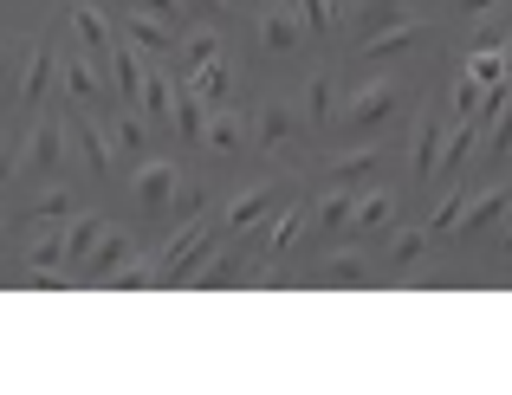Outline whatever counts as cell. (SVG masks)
I'll list each match as a JSON object with an SVG mask.
<instances>
[{
  "mask_svg": "<svg viewBox=\"0 0 512 395\" xmlns=\"http://www.w3.org/2000/svg\"><path fill=\"white\" fill-rule=\"evenodd\" d=\"M402 98H409V91H402V78H363V85L344 98V111H338V130L363 143V136H376V130L389 124V117L402 111Z\"/></svg>",
  "mask_w": 512,
  "mask_h": 395,
  "instance_id": "obj_1",
  "label": "cell"
},
{
  "mask_svg": "<svg viewBox=\"0 0 512 395\" xmlns=\"http://www.w3.org/2000/svg\"><path fill=\"white\" fill-rule=\"evenodd\" d=\"M214 240H221V221H188V227H175V240L150 260L156 266V285H182L188 272L214 253Z\"/></svg>",
  "mask_w": 512,
  "mask_h": 395,
  "instance_id": "obj_2",
  "label": "cell"
},
{
  "mask_svg": "<svg viewBox=\"0 0 512 395\" xmlns=\"http://www.w3.org/2000/svg\"><path fill=\"white\" fill-rule=\"evenodd\" d=\"M59 169H65V111H46L33 130H26V143H20V175L52 182Z\"/></svg>",
  "mask_w": 512,
  "mask_h": 395,
  "instance_id": "obj_3",
  "label": "cell"
},
{
  "mask_svg": "<svg viewBox=\"0 0 512 395\" xmlns=\"http://www.w3.org/2000/svg\"><path fill=\"white\" fill-rule=\"evenodd\" d=\"M253 39H260L266 59H286V52H299V39H305L299 7H292V0H266V7H260V26H253Z\"/></svg>",
  "mask_w": 512,
  "mask_h": 395,
  "instance_id": "obj_4",
  "label": "cell"
},
{
  "mask_svg": "<svg viewBox=\"0 0 512 395\" xmlns=\"http://www.w3.org/2000/svg\"><path fill=\"white\" fill-rule=\"evenodd\" d=\"M182 188V169L175 162H163V156H143L137 162V182H130V195H137V208L150 214V221H163L169 214V195Z\"/></svg>",
  "mask_w": 512,
  "mask_h": 395,
  "instance_id": "obj_5",
  "label": "cell"
},
{
  "mask_svg": "<svg viewBox=\"0 0 512 395\" xmlns=\"http://www.w3.org/2000/svg\"><path fill=\"white\" fill-rule=\"evenodd\" d=\"M253 143H260V156H286V149L299 143V111H292L286 98H266L260 111H253Z\"/></svg>",
  "mask_w": 512,
  "mask_h": 395,
  "instance_id": "obj_6",
  "label": "cell"
},
{
  "mask_svg": "<svg viewBox=\"0 0 512 395\" xmlns=\"http://www.w3.org/2000/svg\"><path fill=\"white\" fill-rule=\"evenodd\" d=\"M428 39V26L415 20H396V26H383V33H370V39H357V65H383V59H402V52H415Z\"/></svg>",
  "mask_w": 512,
  "mask_h": 395,
  "instance_id": "obj_7",
  "label": "cell"
},
{
  "mask_svg": "<svg viewBox=\"0 0 512 395\" xmlns=\"http://www.w3.org/2000/svg\"><path fill=\"white\" fill-rule=\"evenodd\" d=\"M117 33H124L130 46L143 52V59H175V39H182L169 20H156V13H137V7H130L124 20H117Z\"/></svg>",
  "mask_w": 512,
  "mask_h": 395,
  "instance_id": "obj_8",
  "label": "cell"
},
{
  "mask_svg": "<svg viewBox=\"0 0 512 395\" xmlns=\"http://www.w3.org/2000/svg\"><path fill=\"white\" fill-rule=\"evenodd\" d=\"M396 227V188H357V208H350V240H370Z\"/></svg>",
  "mask_w": 512,
  "mask_h": 395,
  "instance_id": "obj_9",
  "label": "cell"
},
{
  "mask_svg": "<svg viewBox=\"0 0 512 395\" xmlns=\"http://www.w3.org/2000/svg\"><path fill=\"white\" fill-rule=\"evenodd\" d=\"M441 136H448V124H441V111L428 104L422 117H415V136H409V175L415 182H435V162H441Z\"/></svg>",
  "mask_w": 512,
  "mask_h": 395,
  "instance_id": "obj_10",
  "label": "cell"
},
{
  "mask_svg": "<svg viewBox=\"0 0 512 395\" xmlns=\"http://www.w3.org/2000/svg\"><path fill=\"white\" fill-rule=\"evenodd\" d=\"M512 214V188H487V195H467V208H461V221H454V240H480V234H493Z\"/></svg>",
  "mask_w": 512,
  "mask_h": 395,
  "instance_id": "obj_11",
  "label": "cell"
},
{
  "mask_svg": "<svg viewBox=\"0 0 512 395\" xmlns=\"http://www.w3.org/2000/svg\"><path fill=\"white\" fill-rule=\"evenodd\" d=\"M273 201H279V188L273 182H253V188H240L234 201H227V214H221V234H253V227L273 214Z\"/></svg>",
  "mask_w": 512,
  "mask_h": 395,
  "instance_id": "obj_12",
  "label": "cell"
},
{
  "mask_svg": "<svg viewBox=\"0 0 512 395\" xmlns=\"http://www.w3.org/2000/svg\"><path fill=\"white\" fill-rule=\"evenodd\" d=\"M376 169H383V143H370V136H363L357 149H344V156H331L325 182H338V188H370V182H376Z\"/></svg>",
  "mask_w": 512,
  "mask_h": 395,
  "instance_id": "obj_13",
  "label": "cell"
},
{
  "mask_svg": "<svg viewBox=\"0 0 512 395\" xmlns=\"http://www.w3.org/2000/svg\"><path fill=\"white\" fill-rule=\"evenodd\" d=\"M130 260H137V240H130V234H117V227H104V234H98V247H91V253H85V266H78V279L104 285L117 266H130Z\"/></svg>",
  "mask_w": 512,
  "mask_h": 395,
  "instance_id": "obj_14",
  "label": "cell"
},
{
  "mask_svg": "<svg viewBox=\"0 0 512 395\" xmlns=\"http://www.w3.org/2000/svg\"><path fill=\"white\" fill-rule=\"evenodd\" d=\"M72 33H78V46H85V59H98V65H104V52L117 46V26L104 20L98 0H72Z\"/></svg>",
  "mask_w": 512,
  "mask_h": 395,
  "instance_id": "obj_15",
  "label": "cell"
},
{
  "mask_svg": "<svg viewBox=\"0 0 512 395\" xmlns=\"http://www.w3.org/2000/svg\"><path fill=\"white\" fill-rule=\"evenodd\" d=\"M208 59H221V26H188L182 39H175V78H188V72H201Z\"/></svg>",
  "mask_w": 512,
  "mask_h": 395,
  "instance_id": "obj_16",
  "label": "cell"
},
{
  "mask_svg": "<svg viewBox=\"0 0 512 395\" xmlns=\"http://www.w3.org/2000/svg\"><path fill=\"white\" fill-rule=\"evenodd\" d=\"M305 130H331L338 124V78L331 72H312L305 78V111H299Z\"/></svg>",
  "mask_w": 512,
  "mask_h": 395,
  "instance_id": "obj_17",
  "label": "cell"
},
{
  "mask_svg": "<svg viewBox=\"0 0 512 395\" xmlns=\"http://www.w3.org/2000/svg\"><path fill=\"white\" fill-rule=\"evenodd\" d=\"M318 279H325V285H370L376 279V260L363 247H338V253L318 260Z\"/></svg>",
  "mask_w": 512,
  "mask_h": 395,
  "instance_id": "obj_18",
  "label": "cell"
},
{
  "mask_svg": "<svg viewBox=\"0 0 512 395\" xmlns=\"http://www.w3.org/2000/svg\"><path fill=\"white\" fill-rule=\"evenodd\" d=\"M182 85L195 91V98L208 104V111H221V104H234V65H227V59H208L201 72H188Z\"/></svg>",
  "mask_w": 512,
  "mask_h": 395,
  "instance_id": "obj_19",
  "label": "cell"
},
{
  "mask_svg": "<svg viewBox=\"0 0 512 395\" xmlns=\"http://www.w3.org/2000/svg\"><path fill=\"white\" fill-rule=\"evenodd\" d=\"M52 78H59V46H52V39H39L33 59H26V72H20V104H26V111H33V104L46 98Z\"/></svg>",
  "mask_w": 512,
  "mask_h": 395,
  "instance_id": "obj_20",
  "label": "cell"
},
{
  "mask_svg": "<svg viewBox=\"0 0 512 395\" xmlns=\"http://www.w3.org/2000/svg\"><path fill=\"white\" fill-rule=\"evenodd\" d=\"M305 214H312V208H286L273 227H260V240H253V247H260V260H266V266H273V260H286V253L299 247V234H305Z\"/></svg>",
  "mask_w": 512,
  "mask_h": 395,
  "instance_id": "obj_21",
  "label": "cell"
},
{
  "mask_svg": "<svg viewBox=\"0 0 512 395\" xmlns=\"http://www.w3.org/2000/svg\"><path fill=\"white\" fill-rule=\"evenodd\" d=\"M474 143H480V117H454V130L441 136V162H435V175H461L467 169V156H474Z\"/></svg>",
  "mask_w": 512,
  "mask_h": 395,
  "instance_id": "obj_22",
  "label": "cell"
},
{
  "mask_svg": "<svg viewBox=\"0 0 512 395\" xmlns=\"http://www.w3.org/2000/svg\"><path fill=\"white\" fill-rule=\"evenodd\" d=\"M350 208H357V188H338V182H331V188H325V201H318L305 221L318 227V240H338L344 227H350Z\"/></svg>",
  "mask_w": 512,
  "mask_h": 395,
  "instance_id": "obj_23",
  "label": "cell"
},
{
  "mask_svg": "<svg viewBox=\"0 0 512 395\" xmlns=\"http://www.w3.org/2000/svg\"><path fill=\"white\" fill-rule=\"evenodd\" d=\"M59 78H65V98L72 104H98V91H104V78H98V59H85V52H72V59H59Z\"/></svg>",
  "mask_w": 512,
  "mask_h": 395,
  "instance_id": "obj_24",
  "label": "cell"
},
{
  "mask_svg": "<svg viewBox=\"0 0 512 395\" xmlns=\"http://www.w3.org/2000/svg\"><path fill=\"white\" fill-rule=\"evenodd\" d=\"M396 20H409V0H350V33L357 39L383 33V26H396Z\"/></svg>",
  "mask_w": 512,
  "mask_h": 395,
  "instance_id": "obj_25",
  "label": "cell"
},
{
  "mask_svg": "<svg viewBox=\"0 0 512 395\" xmlns=\"http://www.w3.org/2000/svg\"><path fill=\"white\" fill-rule=\"evenodd\" d=\"M72 208H78V195H72L65 182H59V175H52V182H46V188L33 195V208H26V221H33V227H59V221H72Z\"/></svg>",
  "mask_w": 512,
  "mask_h": 395,
  "instance_id": "obj_26",
  "label": "cell"
},
{
  "mask_svg": "<svg viewBox=\"0 0 512 395\" xmlns=\"http://www.w3.org/2000/svg\"><path fill=\"white\" fill-rule=\"evenodd\" d=\"M137 111L156 117V124H169V111H175V78L163 72V65H143V98H137Z\"/></svg>",
  "mask_w": 512,
  "mask_h": 395,
  "instance_id": "obj_27",
  "label": "cell"
},
{
  "mask_svg": "<svg viewBox=\"0 0 512 395\" xmlns=\"http://www.w3.org/2000/svg\"><path fill=\"white\" fill-rule=\"evenodd\" d=\"M247 143V124H240L234 111H208V124H201V149H214V156H234V149Z\"/></svg>",
  "mask_w": 512,
  "mask_h": 395,
  "instance_id": "obj_28",
  "label": "cell"
},
{
  "mask_svg": "<svg viewBox=\"0 0 512 395\" xmlns=\"http://www.w3.org/2000/svg\"><path fill=\"white\" fill-rule=\"evenodd\" d=\"M240 272H247V260H240V253H208V260L188 272L182 285H195V292H221V285H234Z\"/></svg>",
  "mask_w": 512,
  "mask_h": 395,
  "instance_id": "obj_29",
  "label": "cell"
},
{
  "mask_svg": "<svg viewBox=\"0 0 512 395\" xmlns=\"http://www.w3.org/2000/svg\"><path fill=\"white\" fill-rule=\"evenodd\" d=\"M104 136H111L117 156H137V162H143V143H150V130H143V111H137V104H124V111L111 117V130H104Z\"/></svg>",
  "mask_w": 512,
  "mask_h": 395,
  "instance_id": "obj_30",
  "label": "cell"
},
{
  "mask_svg": "<svg viewBox=\"0 0 512 395\" xmlns=\"http://www.w3.org/2000/svg\"><path fill=\"white\" fill-rule=\"evenodd\" d=\"M428 240H435L428 227H402V234L389 240V253H383V272H415V260L428 253Z\"/></svg>",
  "mask_w": 512,
  "mask_h": 395,
  "instance_id": "obj_31",
  "label": "cell"
},
{
  "mask_svg": "<svg viewBox=\"0 0 512 395\" xmlns=\"http://www.w3.org/2000/svg\"><path fill=\"white\" fill-rule=\"evenodd\" d=\"M98 234H104V214H78V221H65V266H85V253L98 247Z\"/></svg>",
  "mask_w": 512,
  "mask_h": 395,
  "instance_id": "obj_32",
  "label": "cell"
},
{
  "mask_svg": "<svg viewBox=\"0 0 512 395\" xmlns=\"http://www.w3.org/2000/svg\"><path fill=\"white\" fill-rule=\"evenodd\" d=\"M506 156H512V98L487 117V130H480V162H506Z\"/></svg>",
  "mask_w": 512,
  "mask_h": 395,
  "instance_id": "obj_33",
  "label": "cell"
},
{
  "mask_svg": "<svg viewBox=\"0 0 512 395\" xmlns=\"http://www.w3.org/2000/svg\"><path fill=\"white\" fill-rule=\"evenodd\" d=\"M201 214H208V188H201V182H182V188L169 195L163 227H188V221H201Z\"/></svg>",
  "mask_w": 512,
  "mask_h": 395,
  "instance_id": "obj_34",
  "label": "cell"
},
{
  "mask_svg": "<svg viewBox=\"0 0 512 395\" xmlns=\"http://www.w3.org/2000/svg\"><path fill=\"white\" fill-rule=\"evenodd\" d=\"M461 208H467V188H461V182H454V188H448V195H441V201H435V214H428V221H422V227H428V234H435V240H441V234H454V221H461Z\"/></svg>",
  "mask_w": 512,
  "mask_h": 395,
  "instance_id": "obj_35",
  "label": "cell"
},
{
  "mask_svg": "<svg viewBox=\"0 0 512 395\" xmlns=\"http://www.w3.org/2000/svg\"><path fill=\"white\" fill-rule=\"evenodd\" d=\"M26 266H65V221L59 227H39V240L26 247Z\"/></svg>",
  "mask_w": 512,
  "mask_h": 395,
  "instance_id": "obj_36",
  "label": "cell"
},
{
  "mask_svg": "<svg viewBox=\"0 0 512 395\" xmlns=\"http://www.w3.org/2000/svg\"><path fill=\"white\" fill-rule=\"evenodd\" d=\"M506 39H512V7L500 0L493 13H480V20H474V46H506Z\"/></svg>",
  "mask_w": 512,
  "mask_h": 395,
  "instance_id": "obj_37",
  "label": "cell"
},
{
  "mask_svg": "<svg viewBox=\"0 0 512 395\" xmlns=\"http://www.w3.org/2000/svg\"><path fill=\"white\" fill-rule=\"evenodd\" d=\"M292 7H299V20H305L312 39H325L331 26H338V7H331V0H292Z\"/></svg>",
  "mask_w": 512,
  "mask_h": 395,
  "instance_id": "obj_38",
  "label": "cell"
},
{
  "mask_svg": "<svg viewBox=\"0 0 512 395\" xmlns=\"http://www.w3.org/2000/svg\"><path fill=\"white\" fill-rule=\"evenodd\" d=\"M480 91H487V85H474L467 72L454 78V98H448V104H454V117H474V111H480Z\"/></svg>",
  "mask_w": 512,
  "mask_h": 395,
  "instance_id": "obj_39",
  "label": "cell"
},
{
  "mask_svg": "<svg viewBox=\"0 0 512 395\" xmlns=\"http://www.w3.org/2000/svg\"><path fill=\"white\" fill-rule=\"evenodd\" d=\"M130 7H137V13H156V20H169L175 33H182V20H188V7H182V0H130Z\"/></svg>",
  "mask_w": 512,
  "mask_h": 395,
  "instance_id": "obj_40",
  "label": "cell"
},
{
  "mask_svg": "<svg viewBox=\"0 0 512 395\" xmlns=\"http://www.w3.org/2000/svg\"><path fill=\"white\" fill-rule=\"evenodd\" d=\"M188 7V20H201V26H221L227 20V0H182Z\"/></svg>",
  "mask_w": 512,
  "mask_h": 395,
  "instance_id": "obj_41",
  "label": "cell"
},
{
  "mask_svg": "<svg viewBox=\"0 0 512 395\" xmlns=\"http://www.w3.org/2000/svg\"><path fill=\"white\" fill-rule=\"evenodd\" d=\"M13 175H20V143H13V136H0V188H7Z\"/></svg>",
  "mask_w": 512,
  "mask_h": 395,
  "instance_id": "obj_42",
  "label": "cell"
},
{
  "mask_svg": "<svg viewBox=\"0 0 512 395\" xmlns=\"http://www.w3.org/2000/svg\"><path fill=\"white\" fill-rule=\"evenodd\" d=\"M500 7V0H454V13H461V20H480V13H493Z\"/></svg>",
  "mask_w": 512,
  "mask_h": 395,
  "instance_id": "obj_43",
  "label": "cell"
},
{
  "mask_svg": "<svg viewBox=\"0 0 512 395\" xmlns=\"http://www.w3.org/2000/svg\"><path fill=\"white\" fill-rule=\"evenodd\" d=\"M500 247H506V253H512V227H506V234H500Z\"/></svg>",
  "mask_w": 512,
  "mask_h": 395,
  "instance_id": "obj_44",
  "label": "cell"
}]
</instances>
